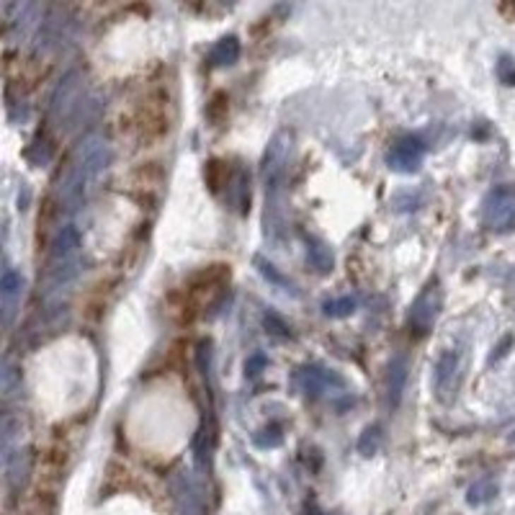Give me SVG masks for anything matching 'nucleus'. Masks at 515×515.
<instances>
[{"instance_id":"1","label":"nucleus","mask_w":515,"mask_h":515,"mask_svg":"<svg viewBox=\"0 0 515 515\" xmlns=\"http://www.w3.org/2000/svg\"><path fill=\"white\" fill-rule=\"evenodd\" d=\"M106 162H109V147H106V142H101V139H88L85 147L78 153V158L70 162L65 178L59 181L62 199L70 203L80 201L88 191L93 189L98 175L106 170Z\"/></svg>"},{"instance_id":"2","label":"nucleus","mask_w":515,"mask_h":515,"mask_svg":"<svg viewBox=\"0 0 515 515\" xmlns=\"http://www.w3.org/2000/svg\"><path fill=\"white\" fill-rule=\"evenodd\" d=\"M173 495L178 500V508H181L183 515H203L201 508V497H199L196 487L183 472H178L173 477Z\"/></svg>"},{"instance_id":"3","label":"nucleus","mask_w":515,"mask_h":515,"mask_svg":"<svg viewBox=\"0 0 515 515\" xmlns=\"http://www.w3.org/2000/svg\"><path fill=\"white\" fill-rule=\"evenodd\" d=\"M23 294V283L21 276H16L13 268L3 271V304H6V319H11V312H13L16 302L21 299Z\"/></svg>"},{"instance_id":"4","label":"nucleus","mask_w":515,"mask_h":515,"mask_svg":"<svg viewBox=\"0 0 515 515\" xmlns=\"http://www.w3.org/2000/svg\"><path fill=\"white\" fill-rule=\"evenodd\" d=\"M239 54V42L235 37H227L211 49V62L214 65H232Z\"/></svg>"},{"instance_id":"5","label":"nucleus","mask_w":515,"mask_h":515,"mask_svg":"<svg viewBox=\"0 0 515 515\" xmlns=\"http://www.w3.org/2000/svg\"><path fill=\"white\" fill-rule=\"evenodd\" d=\"M407 371H405V358H397L392 363V377H389V394L394 392V405H397L399 392H402V381H405Z\"/></svg>"},{"instance_id":"6","label":"nucleus","mask_w":515,"mask_h":515,"mask_svg":"<svg viewBox=\"0 0 515 515\" xmlns=\"http://www.w3.org/2000/svg\"><path fill=\"white\" fill-rule=\"evenodd\" d=\"M379 438H381V433H379V428H366V433L361 436V441H358V451L361 454H374V451L379 449Z\"/></svg>"},{"instance_id":"7","label":"nucleus","mask_w":515,"mask_h":515,"mask_svg":"<svg viewBox=\"0 0 515 515\" xmlns=\"http://www.w3.org/2000/svg\"><path fill=\"white\" fill-rule=\"evenodd\" d=\"M353 304H356V302H353V299H350V297L341 299V302H333V304L327 302V304H325V312H327V314H333V317H341V314L353 312Z\"/></svg>"},{"instance_id":"8","label":"nucleus","mask_w":515,"mask_h":515,"mask_svg":"<svg viewBox=\"0 0 515 515\" xmlns=\"http://www.w3.org/2000/svg\"><path fill=\"white\" fill-rule=\"evenodd\" d=\"M309 253H312V261L314 266H319L322 271H327L330 266H333V258H330V253L325 250V245H314L309 247Z\"/></svg>"},{"instance_id":"9","label":"nucleus","mask_w":515,"mask_h":515,"mask_svg":"<svg viewBox=\"0 0 515 515\" xmlns=\"http://www.w3.org/2000/svg\"><path fill=\"white\" fill-rule=\"evenodd\" d=\"M255 261H258V266H261V271H263V276H268L271 281H276V283H281V286H286V278L281 276V273H276V268H273V266H271V263H266V261H261V258H255Z\"/></svg>"}]
</instances>
